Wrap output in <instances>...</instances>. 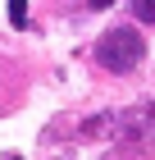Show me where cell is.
<instances>
[{"label": "cell", "mask_w": 155, "mask_h": 160, "mask_svg": "<svg viewBox=\"0 0 155 160\" xmlns=\"http://www.w3.org/2000/svg\"><path fill=\"white\" fill-rule=\"evenodd\" d=\"M5 160H18V156H5Z\"/></svg>", "instance_id": "5b68a950"}, {"label": "cell", "mask_w": 155, "mask_h": 160, "mask_svg": "<svg viewBox=\"0 0 155 160\" xmlns=\"http://www.w3.org/2000/svg\"><path fill=\"white\" fill-rule=\"evenodd\" d=\"M109 5H114V0H91V9H109Z\"/></svg>", "instance_id": "277c9868"}, {"label": "cell", "mask_w": 155, "mask_h": 160, "mask_svg": "<svg viewBox=\"0 0 155 160\" xmlns=\"http://www.w3.org/2000/svg\"><path fill=\"white\" fill-rule=\"evenodd\" d=\"M142 60H146V41L137 28H109L96 41V64L109 69V73H132Z\"/></svg>", "instance_id": "6da1fadb"}, {"label": "cell", "mask_w": 155, "mask_h": 160, "mask_svg": "<svg viewBox=\"0 0 155 160\" xmlns=\"http://www.w3.org/2000/svg\"><path fill=\"white\" fill-rule=\"evenodd\" d=\"M9 23L14 28H27V0H9Z\"/></svg>", "instance_id": "7a4b0ae2"}, {"label": "cell", "mask_w": 155, "mask_h": 160, "mask_svg": "<svg viewBox=\"0 0 155 160\" xmlns=\"http://www.w3.org/2000/svg\"><path fill=\"white\" fill-rule=\"evenodd\" d=\"M132 14L142 23H155V0H132Z\"/></svg>", "instance_id": "3957f363"}]
</instances>
